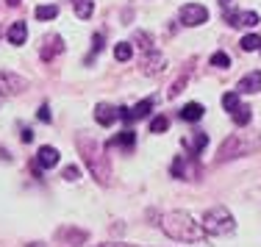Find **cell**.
I'll use <instances>...</instances> for the list:
<instances>
[{"instance_id": "cell-1", "label": "cell", "mask_w": 261, "mask_h": 247, "mask_svg": "<svg viewBox=\"0 0 261 247\" xmlns=\"http://www.w3.org/2000/svg\"><path fill=\"white\" fill-rule=\"evenodd\" d=\"M159 225H161V231H164L170 239H175V242L195 244V242H203V239H206L203 225L192 217L189 211H167Z\"/></svg>"}, {"instance_id": "cell-2", "label": "cell", "mask_w": 261, "mask_h": 247, "mask_svg": "<svg viewBox=\"0 0 261 247\" xmlns=\"http://www.w3.org/2000/svg\"><path fill=\"white\" fill-rule=\"evenodd\" d=\"M81 156H84L86 167H89L92 178H95L97 183H109L111 181V164H109V156H106L103 145H97L92 136H86V133H78L75 139Z\"/></svg>"}, {"instance_id": "cell-3", "label": "cell", "mask_w": 261, "mask_h": 247, "mask_svg": "<svg viewBox=\"0 0 261 247\" xmlns=\"http://www.w3.org/2000/svg\"><path fill=\"white\" fill-rule=\"evenodd\" d=\"M261 147V133H231L225 142L220 145L217 158L220 161H233L239 156H250Z\"/></svg>"}, {"instance_id": "cell-4", "label": "cell", "mask_w": 261, "mask_h": 247, "mask_svg": "<svg viewBox=\"0 0 261 247\" xmlns=\"http://www.w3.org/2000/svg\"><path fill=\"white\" fill-rule=\"evenodd\" d=\"M203 231H206V236H225V233H231L236 228V219L233 214L228 211V206H211L206 214H203L200 219Z\"/></svg>"}, {"instance_id": "cell-5", "label": "cell", "mask_w": 261, "mask_h": 247, "mask_svg": "<svg viewBox=\"0 0 261 247\" xmlns=\"http://www.w3.org/2000/svg\"><path fill=\"white\" fill-rule=\"evenodd\" d=\"M178 17H181V22L186 28H197L208 20V9L200 3H186V6H181V14Z\"/></svg>"}, {"instance_id": "cell-6", "label": "cell", "mask_w": 261, "mask_h": 247, "mask_svg": "<svg viewBox=\"0 0 261 247\" xmlns=\"http://www.w3.org/2000/svg\"><path fill=\"white\" fill-rule=\"evenodd\" d=\"M25 89H28V81L22 75L0 70V95H17V92H25Z\"/></svg>"}, {"instance_id": "cell-7", "label": "cell", "mask_w": 261, "mask_h": 247, "mask_svg": "<svg viewBox=\"0 0 261 247\" xmlns=\"http://www.w3.org/2000/svg\"><path fill=\"white\" fill-rule=\"evenodd\" d=\"M225 22L228 25H245V28H253L258 25V14L256 11H225Z\"/></svg>"}, {"instance_id": "cell-8", "label": "cell", "mask_w": 261, "mask_h": 247, "mask_svg": "<svg viewBox=\"0 0 261 247\" xmlns=\"http://www.w3.org/2000/svg\"><path fill=\"white\" fill-rule=\"evenodd\" d=\"M56 239L70 244V247H81L86 242V231H81V228H59V231H56Z\"/></svg>"}, {"instance_id": "cell-9", "label": "cell", "mask_w": 261, "mask_h": 247, "mask_svg": "<svg viewBox=\"0 0 261 247\" xmlns=\"http://www.w3.org/2000/svg\"><path fill=\"white\" fill-rule=\"evenodd\" d=\"M56 164H59V150L50 145L39 147V153H36V167H39V170H53Z\"/></svg>"}, {"instance_id": "cell-10", "label": "cell", "mask_w": 261, "mask_h": 247, "mask_svg": "<svg viewBox=\"0 0 261 247\" xmlns=\"http://www.w3.org/2000/svg\"><path fill=\"white\" fill-rule=\"evenodd\" d=\"M95 120H97V125L109 128L114 120H120V114H117V108H114V106H106V103H97V106H95Z\"/></svg>"}, {"instance_id": "cell-11", "label": "cell", "mask_w": 261, "mask_h": 247, "mask_svg": "<svg viewBox=\"0 0 261 247\" xmlns=\"http://www.w3.org/2000/svg\"><path fill=\"white\" fill-rule=\"evenodd\" d=\"M25 39H28V25L22 20H17V22H11V28H9V45H25Z\"/></svg>"}, {"instance_id": "cell-12", "label": "cell", "mask_w": 261, "mask_h": 247, "mask_svg": "<svg viewBox=\"0 0 261 247\" xmlns=\"http://www.w3.org/2000/svg\"><path fill=\"white\" fill-rule=\"evenodd\" d=\"M239 92H245V95H256V92H261V72H250V75H245L239 81Z\"/></svg>"}, {"instance_id": "cell-13", "label": "cell", "mask_w": 261, "mask_h": 247, "mask_svg": "<svg viewBox=\"0 0 261 247\" xmlns=\"http://www.w3.org/2000/svg\"><path fill=\"white\" fill-rule=\"evenodd\" d=\"M64 50V45H61V36H47V42H45V47H42V59L45 61H50L56 53H61Z\"/></svg>"}, {"instance_id": "cell-14", "label": "cell", "mask_w": 261, "mask_h": 247, "mask_svg": "<svg viewBox=\"0 0 261 247\" xmlns=\"http://www.w3.org/2000/svg\"><path fill=\"white\" fill-rule=\"evenodd\" d=\"M184 145H186V147H189V150L197 156V153H200L203 147L208 145V136H206V133H189V136L184 139Z\"/></svg>"}, {"instance_id": "cell-15", "label": "cell", "mask_w": 261, "mask_h": 247, "mask_svg": "<svg viewBox=\"0 0 261 247\" xmlns=\"http://www.w3.org/2000/svg\"><path fill=\"white\" fill-rule=\"evenodd\" d=\"M111 145H117V147H122V150H134V145H136V133L130 131H120V136H114L111 139Z\"/></svg>"}, {"instance_id": "cell-16", "label": "cell", "mask_w": 261, "mask_h": 247, "mask_svg": "<svg viewBox=\"0 0 261 247\" xmlns=\"http://www.w3.org/2000/svg\"><path fill=\"white\" fill-rule=\"evenodd\" d=\"M153 106H156V100H153V97H145V100H139L134 108H130V114H134V120H145V117L153 111Z\"/></svg>"}, {"instance_id": "cell-17", "label": "cell", "mask_w": 261, "mask_h": 247, "mask_svg": "<svg viewBox=\"0 0 261 247\" xmlns=\"http://www.w3.org/2000/svg\"><path fill=\"white\" fill-rule=\"evenodd\" d=\"M72 9H75L78 20H89L92 11H95V3L92 0H72Z\"/></svg>"}, {"instance_id": "cell-18", "label": "cell", "mask_w": 261, "mask_h": 247, "mask_svg": "<svg viewBox=\"0 0 261 247\" xmlns=\"http://www.w3.org/2000/svg\"><path fill=\"white\" fill-rule=\"evenodd\" d=\"M181 117L186 122H197L203 117V106H200V103H186V106L181 108Z\"/></svg>"}, {"instance_id": "cell-19", "label": "cell", "mask_w": 261, "mask_h": 247, "mask_svg": "<svg viewBox=\"0 0 261 247\" xmlns=\"http://www.w3.org/2000/svg\"><path fill=\"white\" fill-rule=\"evenodd\" d=\"M34 14H36V20H42V22H45V20H56V17H59V6H36V11H34Z\"/></svg>"}, {"instance_id": "cell-20", "label": "cell", "mask_w": 261, "mask_h": 247, "mask_svg": "<svg viewBox=\"0 0 261 247\" xmlns=\"http://www.w3.org/2000/svg\"><path fill=\"white\" fill-rule=\"evenodd\" d=\"M250 106H239V108H236L233 111V122H236V125H239V128H245V125H250V120H253V114H250Z\"/></svg>"}, {"instance_id": "cell-21", "label": "cell", "mask_w": 261, "mask_h": 247, "mask_svg": "<svg viewBox=\"0 0 261 247\" xmlns=\"http://www.w3.org/2000/svg\"><path fill=\"white\" fill-rule=\"evenodd\" d=\"M130 56H134L130 42H117V45H114V59H117V61H128Z\"/></svg>"}, {"instance_id": "cell-22", "label": "cell", "mask_w": 261, "mask_h": 247, "mask_svg": "<svg viewBox=\"0 0 261 247\" xmlns=\"http://www.w3.org/2000/svg\"><path fill=\"white\" fill-rule=\"evenodd\" d=\"M258 45H261V39L256 34H247V36H242V42H239V47L245 53H253V50H258Z\"/></svg>"}, {"instance_id": "cell-23", "label": "cell", "mask_w": 261, "mask_h": 247, "mask_svg": "<svg viewBox=\"0 0 261 247\" xmlns=\"http://www.w3.org/2000/svg\"><path fill=\"white\" fill-rule=\"evenodd\" d=\"M211 67H217V70H228V67H231V59H228V53L217 50L214 56H211Z\"/></svg>"}, {"instance_id": "cell-24", "label": "cell", "mask_w": 261, "mask_h": 247, "mask_svg": "<svg viewBox=\"0 0 261 247\" xmlns=\"http://www.w3.org/2000/svg\"><path fill=\"white\" fill-rule=\"evenodd\" d=\"M222 106H225V111H231V114H233V111L242 106V103H239V95H236V92H228V95H222Z\"/></svg>"}, {"instance_id": "cell-25", "label": "cell", "mask_w": 261, "mask_h": 247, "mask_svg": "<svg viewBox=\"0 0 261 247\" xmlns=\"http://www.w3.org/2000/svg\"><path fill=\"white\" fill-rule=\"evenodd\" d=\"M172 175L186 181V158L184 156H175V161H172Z\"/></svg>"}, {"instance_id": "cell-26", "label": "cell", "mask_w": 261, "mask_h": 247, "mask_svg": "<svg viewBox=\"0 0 261 247\" xmlns=\"http://www.w3.org/2000/svg\"><path fill=\"white\" fill-rule=\"evenodd\" d=\"M167 128H170V120H167V117H153V122H150L153 133H164Z\"/></svg>"}, {"instance_id": "cell-27", "label": "cell", "mask_w": 261, "mask_h": 247, "mask_svg": "<svg viewBox=\"0 0 261 247\" xmlns=\"http://www.w3.org/2000/svg\"><path fill=\"white\" fill-rule=\"evenodd\" d=\"M184 86H186V72H184L181 78H178V81H172V86H170V97L181 95V92H184Z\"/></svg>"}, {"instance_id": "cell-28", "label": "cell", "mask_w": 261, "mask_h": 247, "mask_svg": "<svg viewBox=\"0 0 261 247\" xmlns=\"http://www.w3.org/2000/svg\"><path fill=\"white\" fill-rule=\"evenodd\" d=\"M64 178H67V181H78L81 170H78V167H64Z\"/></svg>"}, {"instance_id": "cell-29", "label": "cell", "mask_w": 261, "mask_h": 247, "mask_svg": "<svg viewBox=\"0 0 261 247\" xmlns=\"http://www.w3.org/2000/svg\"><path fill=\"white\" fill-rule=\"evenodd\" d=\"M92 50H95V53L103 50V34H95V36H92Z\"/></svg>"}, {"instance_id": "cell-30", "label": "cell", "mask_w": 261, "mask_h": 247, "mask_svg": "<svg viewBox=\"0 0 261 247\" xmlns=\"http://www.w3.org/2000/svg\"><path fill=\"white\" fill-rule=\"evenodd\" d=\"M117 114H120V120H122V122H130V120H134L130 108H125V106H120V108H117Z\"/></svg>"}, {"instance_id": "cell-31", "label": "cell", "mask_w": 261, "mask_h": 247, "mask_svg": "<svg viewBox=\"0 0 261 247\" xmlns=\"http://www.w3.org/2000/svg\"><path fill=\"white\" fill-rule=\"evenodd\" d=\"M36 117H39L42 122H50V108H47V106H39V114H36Z\"/></svg>"}, {"instance_id": "cell-32", "label": "cell", "mask_w": 261, "mask_h": 247, "mask_svg": "<svg viewBox=\"0 0 261 247\" xmlns=\"http://www.w3.org/2000/svg\"><path fill=\"white\" fill-rule=\"evenodd\" d=\"M92 247H139V244H120V242H106V244H92Z\"/></svg>"}, {"instance_id": "cell-33", "label": "cell", "mask_w": 261, "mask_h": 247, "mask_svg": "<svg viewBox=\"0 0 261 247\" xmlns=\"http://www.w3.org/2000/svg\"><path fill=\"white\" fill-rule=\"evenodd\" d=\"M31 139H34V133H31L28 128H25V131H22V142H31Z\"/></svg>"}, {"instance_id": "cell-34", "label": "cell", "mask_w": 261, "mask_h": 247, "mask_svg": "<svg viewBox=\"0 0 261 247\" xmlns=\"http://www.w3.org/2000/svg\"><path fill=\"white\" fill-rule=\"evenodd\" d=\"M22 247H45V244H39V242H28V244H22Z\"/></svg>"}, {"instance_id": "cell-35", "label": "cell", "mask_w": 261, "mask_h": 247, "mask_svg": "<svg viewBox=\"0 0 261 247\" xmlns=\"http://www.w3.org/2000/svg\"><path fill=\"white\" fill-rule=\"evenodd\" d=\"M220 3H222V6H225V9H228V6H231V0H220Z\"/></svg>"}]
</instances>
